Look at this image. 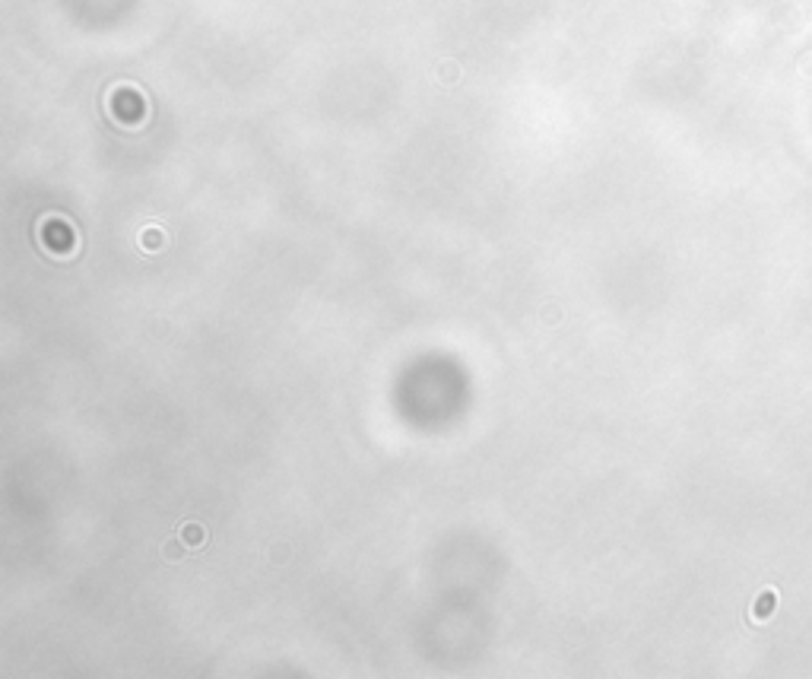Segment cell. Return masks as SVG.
I'll use <instances>...</instances> for the list:
<instances>
[{"label":"cell","mask_w":812,"mask_h":679,"mask_svg":"<svg viewBox=\"0 0 812 679\" xmlns=\"http://www.w3.org/2000/svg\"><path fill=\"white\" fill-rule=\"evenodd\" d=\"M774 609H777V593L768 587V591L758 593V600H755V619H771Z\"/></svg>","instance_id":"1"}]
</instances>
